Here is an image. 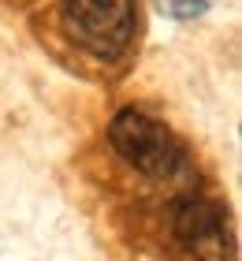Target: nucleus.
Returning <instances> with one entry per match:
<instances>
[{"label": "nucleus", "instance_id": "1", "mask_svg": "<svg viewBox=\"0 0 242 261\" xmlns=\"http://www.w3.org/2000/svg\"><path fill=\"white\" fill-rule=\"evenodd\" d=\"M108 142L130 168L149 179H175L186 168V153L172 135V127H164L156 116L135 109V105L116 112L112 127H108Z\"/></svg>", "mask_w": 242, "mask_h": 261}, {"label": "nucleus", "instance_id": "2", "mask_svg": "<svg viewBox=\"0 0 242 261\" xmlns=\"http://www.w3.org/2000/svg\"><path fill=\"white\" fill-rule=\"evenodd\" d=\"M64 27L71 41L93 56H119L135 38V0H64Z\"/></svg>", "mask_w": 242, "mask_h": 261}, {"label": "nucleus", "instance_id": "3", "mask_svg": "<svg viewBox=\"0 0 242 261\" xmlns=\"http://www.w3.org/2000/svg\"><path fill=\"white\" fill-rule=\"evenodd\" d=\"M175 235L198 261H227V254H231L227 217L216 201L190 198L175 217Z\"/></svg>", "mask_w": 242, "mask_h": 261}, {"label": "nucleus", "instance_id": "4", "mask_svg": "<svg viewBox=\"0 0 242 261\" xmlns=\"http://www.w3.org/2000/svg\"><path fill=\"white\" fill-rule=\"evenodd\" d=\"M156 11L168 19H175V22H190V19H201L205 11H209L216 0H153Z\"/></svg>", "mask_w": 242, "mask_h": 261}]
</instances>
